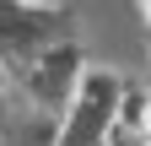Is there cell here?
Returning a JSON list of instances; mask_svg holds the SVG:
<instances>
[{
  "label": "cell",
  "mask_w": 151,
  "mask_h": 146,
  "mask_svg": "<svg viewBox=\"0 0 151 146\" xmlns=\"http://www.w3.org/2000/svg\"><path fill=\"white\" fill-rule=\"evenodd\" d=\"M140 124H146V135H151V98H146V114H140Z\"/></svg>",
  "instance_id": "obj_1"
},
{
  "label": "cell",
  "mask_w": 151,
  "mask_h": 146,
  "mask_svg": "<svg viewBox=\"0 0 151 146\" xmlns=\"http://www.w3.org/2000/svg\"><path fill=\"white\" fill-rule=\"evenodd\" d=\"M140 16H146V22H151V0H140Z\"/></svg>",
  "instance_id": "obj_2"
}]
</instances>
